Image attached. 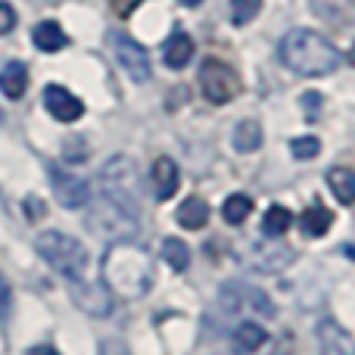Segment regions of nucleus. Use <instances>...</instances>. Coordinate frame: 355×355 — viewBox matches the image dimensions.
<instances>
[{
  "instance_id": "f257e3e1",
  "label": "nucleus",
  "mask_w": 355,
  "mask_h": 355,
  "mask_svg": "<svg viewBox=\"0 0 355 355\" xmlns=\"http://www.w3.org/2000/svg\"><path fill=\"white\" fill-rule=\"evenodd\" d=\"M103 284L112 296L141 300L153 287V259L137 243H112L103 256Z\"/></svg>"
},
{
  "instance_id": "f03ea898",
  "label": "nucleus",
  "mask_w": 355,
  "mask_h": 355,
  "mask_svg": "<svg viewBox=\"0 0 355 355\" xmlns=\"http://www.w3.org/2000/svg\"><path fill=\"white\" fill-rule=\"evenodd\" d=\"M340 60H343L340 50L312 28H293L281 41V62L302 78H321L337 72Z\"/></svg>"
},
{
  "instance_id": "7ed1b4c3",
  "label": "nucleus",
  "mask_w": 355,
  "mask_h": 355,
  "mask_svg": "<svg viewBox=\"0 0 355 355\" xmlns=\"http://www.w3.org/2000/svg\"><path fill=\"white\" fill-rule=\"evenodd\" d=\"M100 193H103L100 202L128 215L131 221L141 218V175L128 156H112L100 168Z\"/></svg>"
},
{
  "instance_id": "20e7f679",
  "label": "nucleus",
  "mask_w": 355,
  "mask_h": 355,
  "mask_svg": "<svg viewBox=\"0 0 355 355\" xmlns=\"http://www.w3.org/2000/svg\"><path fill=\"white\" fill-rule=\"evenodd\" d=\"M35 250L56 275H62L69 284L72 281H87V250L81 240H75L72 234L62 231H44L37 234Z\"/></svg>"
},
{
  "instance_id": "39448f33",
  "label": "nucleus",
  "mask_w": 355,
  "mask_h": 355,
  "mask_svg": "<svg viewBox=\"0 0 355 355\" xmlns=\"http://www.w3.org/2000/svg\"><path fill=\"white\" fill-rule=\"evenodd\" d=\"M200 91L212 106H225L240 94V78L225 60L209 56L200 66Z\"/></svg>"
},
{
  "instance_id": "423d86ee",
  "label": "nucleus",
  "mask_w": 355,
  "mask_h": 355,
  "mask_svg": "<svg viewBox=\"0 0 355 355\" xmlns=\"http://www.w3.org/2000/svg\"><path fill=\"white\" fill-rule=\"evenodd\" d=\"M112 50H116V60H119V66H122V72L128 75L135 85L150 81V75H153V69H150V56L135 37L122 35V31L112 35Z\"/></svg>"
},
{
  "instance_id": "0eeeda50",
  "label": "nucleus",
  "mask_w": 355,
  "mask_h": 355,
  "mask_svg": "<svg viewBox=\"0 0 355 355\" xmlns=\"http://www.w3.org/2000/svg\"><path fill=\"white\" fill-rule=\"evenodd\" d=\"M72 302L81 312L94 315V318H106L112 312V293L106 290V284H87V281H72Z\"/></svg>"
},
{
  "instance_id": "6e6552de",
  "label": "nucleus",
  "mask_w": 355,
  "mask_h": 355,
  "mask_svg": "<svg viewBox=\"0 0 355 355\" xmlns=\"http://www.w3.org/2000/svg\"><path fill=\"white\" fill-rule=\"evenodd\" d=\"M44 110L56 119V122H78L85 116V103L75 97L72 91H66L62 85H47L44 87Z\"/></svg>"
},
{
  "instance_id": "1a4fd4ad",
  "label": "nucleus",
  "mask_w": 355,
  "mask_h": 355,
  "mask_svg": "<svg viewBox=\"0 0 355 355\" xmlns=\"http://www.w3.org/2000/svg\"><path fill=\"white\" fill-rule=\"evenodd\" d=\"M50 181H53L56 200H60L66 209L87 206V200H91V187H87V181H81V178H75L69 172H60V168H50Z\"/></svg>"
},
{
  "instance_id": "9d476101",
  "label": "nucleus",
  "mask_w": 355,
  "mask_h": 355,
  "mask_svg": "<svg viewBox=\"0 0 355 355\" xmlns=\"http://www.w3.org/2000/svg\"><path fill=\"white\" fill-rule=\"evenodd\" d=\"M318 346L321 355H355V340L349 337V331H343L331 318H324L318 324Z\"/></svg>"
},
{
  "instance_id": "9b49d317",
  "label": "nucleus",
  "mask_w": 355,
  "mask_h": 355,
  "mask_svg": "<svg viewBox=\"0 0 355 355\" xmlns=\"http://www.w3.org/2000/svg\"><path fill=\"white\" fill-rule=\"evenodd\" d=\"M162 60H166L168 69H184L190 60H193V37L181 28L172 31L166 47H162Z\"/></svg>"
},
{
  "instance_id": "f8f14e48",
  "label": "nucleus",
  "mask_w": 355,
  "mask_h": 355,
  "mask_svg": "<svg viewBox=\"0 0 355 355\" xmlns=\"http://www.w3.org/2000/svg\"><path fill=\"white\" fill-rule=\"evenodd\" d=\"M153 184H156V196L159 200H172L178 193V184H181V172H178L175 159L168 156H159L153 162Z\"/></svg>"
},
{
  "instance_id": "ddd939ff",
  "label": "nucleus",
  "mask_w": 355,
  "mask_h": 355,
  "mask_svg": "<svg viewBox=\"0 0 355 355\" xmlns=\"http://www.w3.org/2000/svg\"><path fill=\"white\" fill-rule=\"evenodd\" d=\"M0 91H3L10 100L25 97V91H28V69H25V62L10 60L3 69H0Z\"/></svg>"
},
{
  "instance_id": "4468645a",
  "label": "nucleus",
  "mask_w": 355,
  "mask_h": 355,
  "mask_svg": "<svg viewBox=\"0 0 355 355\" xmlns=\"http://www.w3.org/2000/svg\"><path fill=\"white\" fill-rule=\"evenodd\" d=\"M31 41H35V47L44 50V53H56V50H62L69 44V35L62 31L60 22L47 19V22H37L35 25V31H31Z\"/></svg>"
},
{
  "instance_id": "2eb2a0df",
  "label": "nucleus",
  "mask_w": 355,
  "mask_h": 355,
  "mask_svg": "<svg viewBox=\"0 0 355 355\" xmlns=\"http://www.w3.org/2000/svg\"><path fill=\"white\" fill-rule=\"evenodd\" d=\"M175 218H178V225L187 227V231H200V227H206V221H209V202L202 200V196H187V200L181 202Z\"/></svg>"
},
{
  "instance_id": "dca6fc26",
  "label": "nucleus",
  "mask_w": 355,
  "mask_h": 355,
  "mask_svg": "<svg viewBox=\"0 0 355 355\" xmlns=\"http://www.w3.org/2000/svg\"><path fill=\"white\" fill-rule=\"evenodd\" d=\"M331 225H334V212L327 206H321V202L309 206L306 212L300 215V227L306 237H324V234L331 231Z\"/></svg>"
},
{
  "instance_id": "f3484780",
  "label": "nucleus",
  "mask_w": 355,
  "mask_h": 355,
  "mask_svg": "<svg viewBox=\"0 0 355 355\" xmlns=\"http://www.w3.org/2000/svg\"><path fill=\"white\" fill-rule=\"evenodd\" d=\"M327 184H331L334 196H337L343 206H352L355 202V168H346V166H337L327 172Z\"/></svg>"
},
{
  "instance_id": "a211bd4d",
  "label": "nucleus",
  "mask_w": 355,
  "mask_h": 355,
  "mask_svg": "<svg viewBox=\"0 0 355 355\" xmlns=\"http://www.w3.org/2000/svg\"><path fill=\"white\" fill-rule=\"evenodd\" d=\"M262 147V125L256 119H243L234 128V150L237 153H256Z\"/></svg>"
},
{
  "instance_id": "6ab92c4d",
  "label": "nucleus",
  "mask_w": 355,
  "mask_h": 355,
  "mask_svg": "<svg viewBox=\"0 0 355 355\" xmlns=\"http://www.w3.org/2000/svg\"><path fill=\"white\" fill-rule=\"evenodd\" d=\"M234 343H237L240 352H259L265 343H268V334H265L262 324H256V321H243V324L234 331Z\"/></svg>"
},
{
  "instance_id": "aec40b11",
  "label": "nucleus",
  "mask_w": 355,
  "mask_h": 355,
  "mask_svg": "<svg viewBox=\"0 0 355 355\" xmlns=\"http://www.w3.org/2000/svg\"><path fill=\"white\" fill-rule=\"evenodd\" d=\"M293 225V212L287 206H271L262 218V234L265 237H284Z\"/></svg>"
},
{
  "instance_id": "412c9836",
  "label": "nucleus",
  "mask_w": 355,
  "mask_h": 355,
  "mask_svg": "<svg viewBox=\"0 0 355 355\" xmlns=\"http://www.w3.org/2000/svg\"><path fill=\"white\" fill-rule=\"evenodd\" d=\"M250 212H252V200L246 193H231L225 200V206H221V215H225L227 225H243L250 218Z\"/></svg>"
},
{
  "instance_id": "4be33fe9",
  "label": "nucleus",
  "mask_w": 355,
  "mask_h": 355,
  "mask_svg": "<svg viewBox=\"0 0 355 355\" xmlns=\"http://www.w3.org/2000/svg\"><path fill=\"white\" fill-rule=\"evenodd\" d=\"M162 259L168 262V268L172 271H187V265H190V250H187V243H181L178 237H168V240H162Z\"/></svg>"
},
{
  "instance_id": "5701e85b",
  "label": "nucleus",
  "mask_w": 355,
  "mask_h": 355,
  "mask_svg": "<svg viewBox=\"0 0 355 355\" xmlns=\"http://www.w3.org/2000/svg\"><path fill=\"white\" fill-rule=\"evenodd\" d=\"M259 12H262V0H231V22L234 25H250Z\"/></svg>"
},
{
  "instance_id": "b1692460",
  "label": "nucleus",
  "mask_w": 355,
  "mask_h": 355,
  "mask_svg": "<svg viewBox=\"0 0 355 355\" xmlns=\"http://www.w3.org/2000/svg\"><path fill=\"white\" fill-rule=\"evenodd\" d=\"M290 153L296 156V159H315V156L321 153V141L315 135H306V137H293L290 141Z\"/></svg>"
},
{
  "instance_id": "393cba45",
  "label": "nucleus",
  "mask_w": 355,
  "mask_h": 355,
  "mask_svg": "<svg viewBox=\"0 0 355 355\" xmlns=\"http://www.w3.org/2000/svg\"><path fill=\"white\" fill-rule=\"evenodd\" d=\"M10 309H12V287L6 284V277L0 275V321L10 318Z\"/></svg>"
},
{
  "instance_id": "a878e982",
  "label": "nucleus",
  "mask_w": 355,
  "mask_h": 355,
  "mask_svg": "<svg viewBox=\"0 0 355 355\" xmlns=\"http://www.w3.org/2000/svg\"><path fill=\"white\" fill-rule=\"evenodd\" d=\"M16 28V10L6 0H0V35H10Z\"/></svg>"
},
{
  "instance_id": "bb28decb",
  "label": "nucleus",
  "mask_w": 355,
  "mask_h": 355,
  "mask_svg": "<svg viewBox=\"0 0 355 355\" xmlns=\"http://www.w3.org/2000/svg\"><path fill=\"white\" fill-rule=\"evenodd\" d=\"M25 212H28V221H37V218H44L47 206H44V200H37V196H25Z\"/></svg>"
},
{
  "instance_id": "cd10ccee",
  "label": "nucleus",
  "mask_w": 355,
  "mask_h": 355,
  "mask_svg": "<svg viewBox=\"0 0 355 355\" xmlns=\"http://www.w3.org/2000/svg\"><path fill=\"white\" fill-rule=\"evenodd\" d=\"M112 3V10H116V16H122V19H128L131 12L137 10V6L144 3V0H110Z\"/></svg>"
},
{
  "instance_id": "c85d7f7f",
  "label": "nucleus",
  "mask_w": 355,
  "mask_h": 355,
  "mask_svg": "<svg viewBox=\"0 0 355 355\" xmlns=\"http://www.w3.org/2000/svg\"><path fill=\"white\" fill-rule=\"evenodd\" d=\"M66 156L72 162H81L87 156V147H85V141H81V137H72V141H69V147H66Z\"/></svg>"
},
{
  "instance_id": "c756f323",
  "label": "nucleus",
  "mask_w": 355,
  "mask_h": 355,
  "mask_svg": "<svg viewBox=\"0 0 355 355\" xmlns=\"http://www.w3.org/2000/svg\"><path fill=\"white\" fill-rule=\"evenodd\" d=\"M100 355H131L128 349H125L119 340H106L103 346H100Z\"/></svg>"
},
{
  "instance_id": "7c9ffc66",
  "label": "nucleus",
  "mask_w": 355,
  "mask_h": 355,
  "mask_svg": "<svg viewBox=\"0 0 355 355\" xmlns=\"http://www.w3.org/2000/svg\"><path fill=\"white\" fill-rule=\"evenodd\" d=\"M302 106H306V112L309 116H315V106H321V94H302Z\"/></svg>"
},
{
  "instance_id": "2f4dec72",
  "label": "nucleus",
  "mask_w": 355,
  "mask_h": 355,
  "mask_svg": "<svg viewBox=\"0 0 355 355\" xmlns=\"http://www.w3.org/2000/svg\"><path fill=\"white\" fill-rule=\"evenodd\" d=\"M28 355H60V352H56L53 346H47V343H44V346H31Z\"/></svg>"
},
{
  "instance_id": "473e14b6",
  "label": "nucleus",
  "mask_w": 355,
  "mask_h": 355,
  "mask_svg": "<svg viewBox=\"0 0 355 355\" xmlns=\"http://www.w3.org/2000/svg\"><path fill=\"white\" fill-rule=\"evenodd\" d=\"M343 252H346V256H349V259H355V246H346Z\"/></svg>"
},
{
  "instance_id": "72a5a7b5",
  "label": "nucleus",
  "mask_w": 355,
  "mask_h": 355,
  "mask_svg": "<svg viewBox=\"0 0 355 355\" xmlns=\"http://www.w3.org/2000/svg\"><path fill=\"white\" fill-rule=\"evenodd\" d=\"M181 3H187V6H200L202 0H181Z\"/></svg>"
},
{
  "instance_id": "f704fd0d",
  "label": "nucleus",
  "mask_w": 355,
  "mask_h": 355,
  "mask_svg": "<svg viewBox=\"0 0 355 355\" xmlns=\"http://www.w3.org/2000/svg\"><path fill=\"white\" fill-rule=\"evenodd\" d=\"M0 122H3V112H0Z\"/></svg>"
}]
</instances>
